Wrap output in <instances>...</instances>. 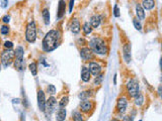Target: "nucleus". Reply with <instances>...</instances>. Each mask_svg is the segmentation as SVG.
I'll list each match as a JSON object with an SVG mask.
<instances>
[{"label": "nucleus", "instance_id": "obj_39", "mask_svg": "<svg viewBox=\"0 0 162 121\" xmlns=\"http://www.w3.org/2000/svg\"><path fill=\"white\" fill-rule=\"evenodd\" d=\"M0 69H1V66H0Z\"/></svg>", "mask_w": 162, "mask_h": 121}, {"label": "nucleus", "instance_id": "obj_28", "mask_svg": "<svg viewBox=\"0 0 162 121\" xmlns=\"http://www.w3.org/2000/svg\"><path fill=\"white\" fill-rule=\"evenodd\" d=\"M133 24L135 26V28L137 29V30H141L142 29V25H141V22L138 20V18H134L133 19Z\"/></svg>", "mask_w": 162, "mask_h": 121}, {"label": "nucleus", "instance_id": "obj_34", "mask_svg": "<svg viewBox=\"0 0 162 121\" xmlns=\"http://www.w3.org/2000/svg\"><path fill=\"white\" fill-rule=\"evenodd\" d=\"M7 4H8V0H0V5L2 8H6Z\"/></svg>", "mask_w": 162, "mask_h": 121}, {"label": "nucleus", "instance_id": "obj_18", "mask_svg": "<svg viewBox=\"0 0 162 121\" xmlns=\"http://www.w3.org/2000/svg\"><path fill=\"white\" fill-rule=\"evenodd\" d=\"M70 28H71V31H72L73 33H78L80 31V22L77 18H74L72 20Z\"/></svg>", "mask_w": 162, "mask_h": 121}, {"label": "nucleus", "instance_id": "obj_37", "mask_svg": "<svg viewBox=\"0 0 162 121\" xmlns=\"http://www.w3.org/2000/svg\"><path fill=\"white\" fill-rule=\"evenodd\" d=\"M123 121H133V118H132L131 116H125Z\"/></svg>", "mask_w": 162, "mask_h": 121}, {"label": "nucleus", "instance_id": "obj_27", "mask_svg": "<svg viewBox=\"0 0 162 121\" xmlns=\"http://www.w3.org/2000/svg\"><path fill=\"white\" fill-rule=\"evenodd\" d=\"M68 102H69V98H68L67 96H65V97H63L62 99L60 100V102H59V106H60V107L65 108L66 106H67Z\"/></svg>", "mask_w": 162, "mask_h": 121}, {"label": "nucleus", "instance_id": "obj_31", "mask_svg": "<svg viewBox=\"0 0 162 121\" xmlns=\"http://www.w3.org/2000/svg\"><path fill=\"white\" fill-rule=\"evenodd\" d=\"M48 92L51 94V95H55L56 94V88H55V86L52 85V84H50V85L48 86Z\"/></svg>", "mask_w": 162, "mask_h": 121}, {"label": "nucleus", "instance_id": "obj_30", "mask_svg": "<svg viewBox=\"0 0 162 121\" xmlns=\"http://www.w3.org/2000/svg\"><path fill=\"white\" fill-rule=\"evenodd\" d=\"M0 33H1V34H3V36H5V34H8L9 28L7 25H2L1 28H0Z\"/></svg>", "mask_w": 162, "mask_h": 121}, {"label": "nucleus", "instance_id": "obj_22", "mask_svg": "<svg viewBox=\"0 0 162 121\" xmlns=\"http://www.w3.org/2000/svg\"><path fill=\"white\" fill-rule=\"evenodd\" d=\"M91 91H83V92H81L80 94H79V96H78V97L80 98L81 100H87L88 98L90 97V96H91Z\"/></svg>", "mask_w": 162, "mask_h": 121}, {"label": "nucleus", "instance_id": "obj_23", "mask_svg": "<svg viewBox=\"0 0 162 121\" xmlns=\"http://www.w3.org/2000/svg\"><path fill=\"white\" fill-rule=\"evenodd\" d=\"M135 104L137 106H141L144 104V96L142 94H138L136 96V99H135Z\"/></svg>", "mask_w": 162, "mask_h": 121}, {"label": "nucleus", "instance_id": "obj_9", "mask_svg": "<svg viewBox=\"0 0 162 121\" xmlns=\"http://www.w3.org/2000/svg\"><path fill=\"white\" fill-rule=\"evenodd\" d=\"M128 106V100L126 97H120L117 102V110L120 114H124Z\"/></svg>", "mask_w": 162, "mask_h": 121}, {"label": "nucleus", "instance_id": "obj_20", "mask_svg": "<svg viewBox=\"0 0 162 121\" xmlns=\"http://www.w3.org/2000/svg\"><path fill=\"white\" fill-rule=\"evenodd\" d=\"M136 14L138 19H140V20H144L145 19V12L143 7L141 6V4H136Z\"/></svg>", "mask_w": 162, "mask_h": 121}, {"label": "nucleus", "instance_id": "obj_11", "mask_svg": "<svg viewBox=\"0 0 162 121\" xmlns=\"http://www.w3.org/2000/svg\"><path fill=\"white\" fill-rule=\"evenodd\" d=\"M123 57L124 60L127 64H129L131 62V44L126 43L123 48Z\"/></svg>", "mask_w": 162, "mask_h": 121}, {"label": "nucleus", "instance_id": "obj_33", "mask_svg": "<svg viewBox=\"0 0 162 121\" xmlns=\"http://www.w3.org/2000/svg\"><path fill=\"white\" fill-rule=\"evenodd\" d=\"M114 15L116 17L120 16V10H119V6H117V4H116L114 7Z\"/></svg>", "mask_w": 162, "mask_h": 121}, {"label": "nucleus", "instance_id": "obj_16", "mask_svg": "<svg viewBox=\"0 0 162 121\" xmlns=\"http://www.w3.org/2000/svg\"><path fill=\"white\" fill-rule=\"evenodd\" d=\"M101 19H102V17L100 15H93L91 18H90L89 24L91 25V28H99V26L100 22H101Z\"/></svg>", "mask_w": 162, "mask_h": 121}, {"label": "nucleus", "instance_id": "obj_38", "mask_svg": "<svg viewBox=\"0 0 162 121\" xmlns=\"http://www.w3.org/2000/svg\"><path fill=\"white\" fill-rule=\"evenodd\" d=\"M110 121H120L119 119H117V118H114V119H112Z\"/></svg>", "mask_w": 162, "mask_h": 121}, {"label": "nucleus", "instance_id": "obj_14", "mask_svg": "<svg viewBox=\"0 0 162 121\" xmlns=\"http://www.w3.org/2000/svg\"><path fill=\"white\" fill-rule=\"evenodd\" d=\"M92 107H93V104L88 100H82V102L80 103L81 110H82L83 112H85V113L89 112V111L92 109Z\"/></svg>", "mask_w": 162, "mask_h": 121}, {"label": "nucleus", "instance_id": "obj_40", "mask_svg": "<svg viewBox=\"0 0 162 121\" xmlns=\"http://www.w3.org/2000/svg\"><path fill=\"white\" fill-rule=\"evenodd\" d=\"M140 121H142V120H140Z\"/></svg>", "mask_w": 162, "mask_h": 121}, {"label": "nucleus", "instance_id": "obj_8", "mask_svg": "<svg viewBox=\"0 0 162 121\" xmlns=\"http://www.w3.org/2000/svg\"><path fill=\"white\" fill-rule=\"evenodd\" d=\"M46 96L45 93L43 92V90H39L38 91V106H39V109L43 112H45L46 110Z\"/></svg>", "mask_w": 162, "mask_h": 121}, {"label": "nucleus", "instance_id": "obj_10", "mask_svg": "<svg viewBox=\"0 0 162 121\" xmlns=\"http://www.w3.org/2000/svg\"><path fill=\"white\" fill-rule=\"evenodd\" d=\"M88 70H89L90 74H92V75L94 76H97L100 74V72H101V66L99 65V64L95 63V62H91V63H89V66H88Z\"/></svg>", "mask_w": 162, "mask_h": 121}, {"label": "nucleus", "instance_id": "obj_19", "mask_svg": "<svg viewBox=\"0 0 162 121\" xmlns=\"http://www.w3.org/2000/svg\"><path fill=\"white\" fill-rule=\"evenodd\" d=\"M141 6L143 7V9L151 10V9H153L154 6H155V1H154V0H143Z\"/></svg>", "mask_w": 162, "mask_h": 121}, {"label": "nucleus", "instance_id": "obj_17", "mask_svg": "<svg viewBox=\"0 0 162 121\" xmlns=\"http://www.w3.org/2000/svg\"><path fill=\"white\" fill-rule=\"evenodd\" d=\"M66 115H67L66 109L63 107H60V109L56 112V120L57 121H64L66 119Z\"/></svg>", "mask_w": 162, "mask_h": 121}, {"label": "nucleus", "instance_id": "obj_15", "mask_svg": "<svg viewBox=\"0 0 162 121\" xmlns=\"http://www.w3.org/2000/svg\"><path fill=\"white\" fill-rule=\"evenodd\" d=\"M65 10H66V4L64 0H60L59 1V5H58V13L57 16L58 18H62V17L65 15Z\"/></svg>", "mask_w": 162, "mask_h": 121}, {"label": "nucleus", "instance_id": "obj_7", "mask_svg": "<svg viewBox=\"0 0 162 121\" xmlns=\"http://www.w3.org/2000/svg\"><path fill=\"white\" fill-rule=\"evenodd\" d=\"M56 105H57V100H56V98L54 97V96H51V97L49 98V100L47 101V103H46L47 114H48V115L52 114V113L54 112V110H55V108H56Z\"/></svg>", "mask_w": 162, "mask_h": 121}, {"label": "nucleus", "instance_id": "obj_3", "mask_svg": "<svg viewBox=\"0 0 162 121\" xmlns=\"http://www.w3.org/2000/svg\"><path fill=\"white\" fill-rule=\"evenodd\" d=\"M23 56H24V50L23 46H16L14 51V67L18 71H23L24 68V62H23Z\"/></svg>", "mask_w": 162, "mask_h": 121}, {"label": "nucleus", "instance_id": "obj_32", "mask_svg": "<svg viewBox=\"0 0 162 121\" xmlns=\"http://www.w3.org/2000/svg\"><path fill=\"white\" fill-rule=\"evenodd\" d=\"M4 48H5L6 50H12L13 43H12L11 41H5V43H4Z\"/></svg>", "mask_w": 162, "mask_h": 121}, {"label": "nucleus", "instance_id": "obj_4", "mask_svg": "<svg viewBox=\"0 0 162 121\" xmlns=\"http://www.w3.org/2000/svg\"><path fill=\"white\" fill-rule=\"evenodd\" d=\"M26 39L29 43H34L36 39V25L35 21H29L26 28Z\"/></svg>", "mask_w": 162, "mask_h": 121}, {"label": "nucleus", "instance_id": "obj_13", "mask_svg": "<svg viewBox=\"0 0 162 121\" xmlns=\"http://www.w3.org/2000/svg\"><path fill=\"white\" fill-rule=\"evenodd\" d=\"M90 78H91V74H90L88 68H86V67H82V69H81V79H82V81L87 83L90 81Z\"/></svg>", "mask_w": 162, "mask_h": 121}, {"label": "nucleus", "instance_id": "obj_12", "mask_svg": "<svg viewBox=\"0 0 162 121\" xmlns=\"http://www.w3.org/2000/svg\"><path fill=\"white\" fill-rule=\"evenodd\" d=\"M80 57L82 60L88 61L92 59V51L89 48H82L80 50Z\"/></svg>", "mask_w": 162, "mask_h": 121}, {"label": "nucleus", "instance_id": "obj_5", "mask_svg": "<svg viewBox=\"0 0 162 121\" xmlns=\"http://www.w3.org/2000/svg\"><path fill=\"white\" fill-rule=\"evenodd\" d=\"M14 60V51L5 50L1 53V64L4 68H7L13 63Z\"/></svg>", "mask_w": 162, "mask_h": 121}, {"label": "nucleus", "instance_id": "obj_29", "mask_svg": "<svg viewBox=\"0 0 162 121\" xmlns=\"http://www.w3.org/2000/svg\"><path fill=\"white\" fill-rule=\"evenodd\" d=\"M102 79H104V75L102 74H99V75H97L96 77L94 79V85H100V83H101Z\"/></svg>", "mask_w": 162, "mask_h": 121}, {"label": "nucleus", "instance_id": "obj_6", "mask_svg": "<svg viewBox=\"0 0 162 121\" xmlns=\"http://www.w3.org/2000/svg\"><path fill=\"white\" fill-rule=\"evenodd\" d=\"M128 95L130 97H136L139 94V83L136 79H131L126 85Z\"/></svg>", "mask_w": 162, "mask_h": 121}, {"label": "nucleus", "instance_id": "obj_25", "mask_svg": "<svg viewBox=\"0 0 162 121\" xmlns=\"http://www.w3.org/2000/svg\"><path fill=\"white\" fill-rule=\"evenodd\" d=\"M28 68H29L31 73L33 74V76H36V74H38V67H36V63H31L28 66Z\"/></svg>", "mask_w": 162, "mask_h": 121}, {"label": "nucleus", "instance_id": "obj_1", "mask_svg": "<svg viewBox=\"0 0 162 121\" xmlns=\"http://www.w3.org/2000/svg\"><path fill=\"white\" fill-rule=\"evenodd\" d=\"M59 41H60V33L58 30H50L46 33L45 38L42 43L43 51L46 53H50L58 48Z\"/></svg>", "mask_w": 162, "mask_h": 121}, {"label": "nucleus", "instance_id": "obj_21", "mask_svg": "<svg viewBox=\"0 0 162 121\" xmlns=\"http://www.w3.org/2000/svg\"><path fill=\"white\" fill-rule=\"evenodd\" d=\"M43 18L46 25H49V23H50V12H49L48 8H45L43 10Z\"/></svg>", "mask_w": 162, "mask_h": 121}, {"label": "nucleus", "instance_id": "obj_24", "mask_svg": "<svg viewBox=\"0 0 162 121\" xmlns=\"http://www.w3.org/2000/svg\"><path fill=\"white\" fill-rule=\"evenodd\" d=\"M83 31H84L85 34H90L92 33V28L91 25L89 24V22H85L84 24H83Z\"/></svg>", "mask_w": 162, "mask_h": 121}, {"label": "nucleus", "instance_id": "obj_26", "mask_svg": "<svg viewBox=\"0 0 162 121\" xmlns=\"http://www.w3.org/2000/svg\"><path fill=\"white\" fill-rule=\"evenodd\" d=\"M72 117H73V120H74V121H83V118H82L81 113L77 112V111H75V112L72 113Z\"/></svg>", "mask_w": 162, "mask_h": 121}, {"label": "nucleus", "instance_id": "obj_35", "mask_svg": "<svg viewBox=\"0 0 162 121\" xmlns=\"http://www.w3.org/2000/svg\"><path fill=\"white\" fill-rule=\"evenodd\" d=\"M2 21H3V23H9V21H10V16L4 15L2 17Z\"/></svg>", "mask_w": 162, "mask_h": 121}, {"label": "nucleus", "instance_id": "obj_2", "mask_svg": "<svg viewBox=\"0 0 162 121\" xmlns=\"http://www.w3.org/2000/svg\"><path fill=\"white\" fill-rule=\"evenodd\" d=\"M89 46L92 53L99 56H104L107 53V46L104 41L100 38H93L89 41Z\"/></svg>", "mask_w": 162, "mask_h": 121}, {"label": "nucleus", "instance_id": "obj_36", "mask_svg": "<svg viewBox=\"0 0 162 121\" xmlns=\"http://www.w3.org/2000/svg\"><path fill=\"white\" fill-rule=\"evenodd\" d=\"M73 5H74V0H71L70 3H69V12H72Z\"/></svg>", "mask_w": 162, "mask_h": 121}]
</instances>
